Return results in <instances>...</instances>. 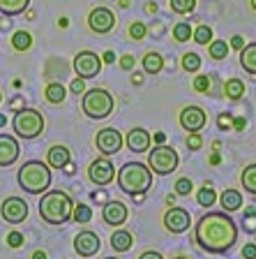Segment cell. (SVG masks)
I'll list each match as a JSON object with an SVG mask.
<instances>
[{"label":"cell","instance_id":"1","mask_svg":"<svg viewBox=\"0 0 256 259\" xmlns=\"http://www.w3.org/2000/svg\"><path fill=\"white\" fill-rule=\"evenodd\" d=\"M194 238L198 248L210 254H224L238 241V227L226 210H210L198 218L194 227Z\"/></svg>","mask_w":256,"mask_h":259},{"label":"cell","instance_id":"2","mask_svg":"<svg viewBox=\"0 0 256 259\" xmlns=\"http://www.w3.org/2000/svg\"><path fill=\"white\" fill-rule=\"evenodd\" d=\"M74 201L63 190H46L39 199V218L46 225H65L72 218Z\"/></svg>","mask_w":256,"mask_h":259},{"label":"cell","instance_id":"3","mask_svg":"<svg viewBox=\"0 0 256 259\" xmlns=\"http://www.w3.org/2000/svg\"><path fill=\"white\" fill-rule=\"evenodd\" d=\"M19 188L28 194H44L51 185V167L44 164L42 160H30L23 162V167L19 169Z\"/></svg>","mask_w":256,"mask_h":259},{"label":"cell","instance_id":"4","mask_svg":"<svg viewBox=\"0 0 256 259\" xmlns=\"http://www.w3.org/2000/svg\"><path fill=\"white\" fill-rule=\"evenodd\" d=\"M152 185V171L143 162H127L118 171V188L127 194H143Z\"/></svg>","mask_w":256,"mask_h":259},{"label":"cell","instance_id":"5","mask_svg":"<svg viewBox=\"0 0 256 259\" xmlns=\"http://www.w3.org/2000/svg\"><path fill=\"white\" fill-rule=\"evenodd\" d=\"M81 109H83V113L88 118L101 120L113 113V109H116V97H113L107 88H90V91L83 93Z\"/></svg>","mask_w":256,"mask_h":259},{"label":"cell","instance_id":"6","mask_svg":"<svg viewBox=\"0 0 256 259\" xmlns=\"http://www.w3.org/2000/svg\"><path fill=\"white\" fill-rule=\"evenodd\" d=\"M16 137L21 139H37L44 132V116L37 109H19L12 120Z\"/></svg>","mask_w":256,"mask_h":259},{"label":"cell","instance_id":"7","mask_svg":"<svg viewBox=\"0 0 256 259\" xmlns=\"http://www.w3.org/2000/svg\"><path fill=\"white\" fill-rule=\"evenodd\" d=\"M178 162H180V157H178L176 148H171V146L166 144H160L157 148H152V151L148 153V167L152 174H157V176H169V174H173L178 169Z\"/></svg>","mask_w":256,"mask_h":259},{"label":"cell","instance_id":"8","mask_svg":"<svg viewBox=\"0 0 256 259\" xmlns=\"http://www.w3.org/2000/svg\"><path fill=\"white\" fill-rule=\"evenodd\" d=\"M95 146L101 155H116L120 148H123V135L118 132L116 127H104L97 132L95 137Z\"/></svg>","mask_w":256,"mask_h":259},{"label":"cell","instance_id":"9","mask_svg":"<svg viewBox=\"0 0 256 259\" xmlns=\"http://www.w3.org/2000/svg\"><path fill=\"white\" fill-rule=\"evenodd\" d=\"M74 72L81 79H92L101 72V58L95 51H81L74 58Z\"/></svg>","mask_w":256,"mask_h":259},{"label":"cell","instance_id":"10","mask_svg":"<svg viewBox=\"0 0 256 259\" xmlns=\"http://www.w3.org/2000/svg\"><path fill=\"white\" fill-rule=\"evenodd\" d=\"M0 215H3L5 222H10V225H21L28 218V204L21 197H7L0 204Z\"/></svg>","mask_w":256,"mask_h":259},{"label":"cell","instance_id":"11","mask_svg":"<svg viewBox=\"0 0 256 259\" xmlns=\"http://www.w3.org/2000/svg\"><path fill=\"white\" fill-rule=\"evenodd\" d=\"M88 26L97 35H107V32H111L116 28V14L109 7H95L88 14Z\"/></svg>","mask_w":256,"mask_h":259},{"label":"cell","instance_id":"12","mask_svg":"<svg viewBox=\"0 0 256 259\" xmlns=\"http://www.w3.org/2000/svg\"><path fill=\"white\" fill-rule=\"evenodd\" d=\"M189 225H192V215H189V210L180 208V206H171V208L164 213L166 232L182 234V232H187V229H189Z\"/></svg>","mask_w":256,"mask_h":259},{"label":"cell","instance_id":"13","mask_svg":"<svg viewBox=\"0 0 256 259\" xmlns=\"http://www.w3.org/2000/svg\"><path fill=\"white\" fill-rule=\"evenodd\" d=\"M206 123H208V116L196 104H189V107H185L180 111V125L187 132H201L206 127Z\"/></svg>","mask_w":256,"mask_h":259},{"label":"cell","instance_id":"14","mask_svg":"<svg viewBox=\"0 0 256 259\" xmlns=\"http://www.w3.org/2000/svg\"><path fill=\"white\" fill-rule=\"evenodd\" d=\"M88 178H90L95 185H109L116 178V167L111 164V160L107 157H99L88 167Z\"/></svg>","mask_w":256,"mask_h":259},{"label":"cell","instance_id":"15","mask_svg":"<svg viewBox=\"0 0 256 259\" xmlns=\"http://www.w3.org/2000/svg\"><path fill=\"white\" fill-rule=\"evenodd\" d=\"M127 215H129V210L127 206L123 204V201H118V199H111L104 204V210H101V220L107 222V225L111 227H120L127 222Z\"/></svg>","mask_w":256,"mask_h":259},{"label":"cell","instance_id":"16","mask_svg":"<svg viewBox=\"0 0 256 259\" xmlns=\"http://www.w3.org/2000/svg\"><path fill=\"white\" fill-rule=\"evenodd\" d=\"M101 248V241L99 236H97L95 232H81L76 234L74 238V250L81 254V257H92V254H97Z\"/></svg>","mask_w":256,"mask_h":259},{"label":"cell","instance_id":"17","mask_svg":"<svg viewBox=\"0 0 256 259\" xmlns=\"http://www.w3.org/2000/svg\"><path fill=\"white\" fill-rule=\"evenodd\" d=\"M19 141L10 135H0V167H10L19 160Z\"/></svg>","mask_w":256,"mask_h":259},{"label":"cell","instance_id":"18","mask_svg":"<svg viewBox=\"0 0 256 259\" xmlns=\"http://www.w3.org/2000/svg\"><path fill=\"white\" fill-rule=\"evenodd\" d=\"M150 141H152V137H150L148 130L134 127V130H129V135H127V148L132 153H145L150 148Z\"/></svg>","mask_w":256,"mask_h":259},{"label":"cell","instance_id":"19","mask_svg":"<svg viewBox=\"0 0 256 259\" xmlns=\"http://www.w3.org/2000/svg\"><path fill=\"white\" fill-rule=\"evenodd\" d=\"M72 162V153L67 146H51L46 155V164L54 169H65V164Z\"/></svg>","mask_w":256,"mask_h":259},{"label":"cell","instance_id":"20","mask_svg":"<svg viewBox=\"0 0 256 259\" xmlns=\"http://www.w3.org/2000/svg\"><path fill=\"white\" fill-rule=\"evenodd\" d=\"M240 65L247 74H256V42L240 49Z\"/></svg>","mask_w":256,"mask_h":259},{"label":"cell","instance_id":"21","mask_svg":"<svg viewBox=\"0 0 256 259\" xmlns=\"http://www.w3.org/2000/svg\"><path fill=\"white\" fill-rule=\"evenodd\" d=\"M132 245H134V236L129 232H125V229H118V232H113L111 248L116 250V252H127Z\"/></svg>","mask_w":256,"mask_h":259},{"label":"cell","instance_id":"22","mask_svg":"<svg viewBox=\"0 0 256 259\" xmlns=\"http://www.w3.org/2000/svg\"><path fill=\"white\" fill-rule=\"evenodd\" d=\"M30 0H0V14L5 16H19L28 10Z\"/></svg>","mask_w":256,"mask_h":259},{"label":"cell","instance_id":"23","mask_svg":"<svg viewBox=\"0 0 256 259\" xmlns=\"http://www.w3.org/2000/svg\"><path fill=\"white\" fill-rule=\"evenodd\" d=\"M219 201H222V208H224L226 213H233V210H238L242 206V194L238 192V190H224L222 197H219Z\"/></svg>","mask_w":256,"mask_h":259},{"label":"cell","instance_id":"24","mask_svg":"<svg viewBox=\"0 0 256 259\" xmlns=\"http://www.w3.org/2000/svg\"><path fill=\"white\" fill-rule=\"evenodd\" d=\"M162 70H164V58L155 51H148L143 56V72L145 74H160Z\"/></svg>","mask_w":256,"mask_h":259},{"label":"cell","instance_id":"25","mask_svg":"<svg viewBox=\"0 0 256 259\" xmlns=\"http://www.w3.org/2000/svg\"><path fill=\"white\" fill-rule=\"evenodd\" d=\"M44 97H46V102H51V104H63L65 97H67V91H65L63 83H48L46 91H44Z\"/></svg>","mask_w":256,"mask_h":259},{"label":"cell","instance_id":"26","mask_svg":"<svg viewBox=\"0 0 256 259\" xmlns=\"http://www.w3.org/2000/svg\"><path fill=\"white\" fill-rule=\"evenodd\" d=\"M12 47H14V51H28L32 47V35L28 30H16L12 35Z\"/></svg>","mask_w":256,"mask_h":259},{"label":"cell","instance_id":"27","mask_svg":"<svg viewBox=\"0 0 256 259\" xmlns=\"http://www.w3.org/2000/svg\"><path fill=\"white\" fill-rule=\"evenodd\" d=\"M240 183L249 194H256V164H249V167L242 169Z\"/></svg>","mask_w":256,"mask_h":259},{"label":"cell","instance_id":"28","mask_svg":"<svg viewBox=\"0 0 256 259\" xmlns=\"http://www.w3.org/2000/svg\"><path fill=\"white\" fill-rule=\"evenodd\" d=\"M229 44H226V39H213V42L208 44V54L210 58L215 60H224L226 56H229Z\"/></svg>","mask_w":256,"mask_h":259},{"label":"cell","instance_id":"29","mask_svg":"<svg viewBox=\"0 0 256 259\" xmlns=\"http://www.w3.org/2000/svg\"><path fill=\"white\" fill-rule=\"evenodd\" d=\"M224 95L229 97V100H240V97L245 95V83H242L240 79H229L224 83Z\"/></svg>","mask_w":256,"mask_h":259},{"label":"cell","instance_id":"30","mask_svg":"<svg viewBox=\"0 0 256 259\" xmlns=\"http://www.w3.org/2000/svg\"><path fill=\"white\" fill-rule=\"evenodd\" d=\"M196 201H198V206H203V208H210V206L217 201V192L213 190V185H203V188L196 192Z\"/></svg>","mask_w":256,"mask_h":259},{"label":"cell","instance_id":"31","mask_svg":"<svg viewBox=\"0 0 256 259\" xmlns=\"http://www.w3.org/2000/svg\"><path fill=\"white\" fill-rule=\"evenodd\" d=\"M182 70L189 72V74L198 72L201 70V56L194 54V51H187V54L182 56Z\"/></svg>","mask_w":256,"mask_h":259},{"label":"cell","instance_id":"32","mask_svg":"<svg viewBox=\"0 0 256 259\" xmlns=\"http://www.w3.org/2000/svg\"><path fill=\"white\" fill-rule=\"evenodd\" d=\"M72 218H74V222L85 225V222H90V218H92V208L88 204H74V208H72Z\"/></svg>","mask_w":256,"mask_h":259},{"label":"cell","instance_id":"33","mask_svg":"<svg viewBox=\"0 0 256 259\" xmlns=\"http://www.w3.org/2000/svg\"><path fill=\"white\" fill-rule=\"evenodd\" d=\"M169 5L176 14H189L196 7V0H169Z\"/></svg>","mask_w":256,"mask_h":259},{"label":"cell","instance_id":"34","mask_svg":"<svg viewBox=\"0 0 256 259\" xmlns=\"http://www.w3.org/2000/svg\"><path fill=\"white\" fill-rule=\"evenodd\" d=\"M192 39L196 44H210L213 42V30H210V26H198L196 30H192Z\"/></svg>","mask_w":256,"mask_h":259},{"label":"cell","instance_id":"35","mask_svg":"<svg viewBox=\"0 0 256 259\" xmlns=\"http://www.w3.org/2000/svg\"><path fill=\"white\" fill-rule=\"evenodd\" d=\"M173 37H176V42H187V39H192V26H189L187 21L176 23V28H173Z\"/></svg>","mask_w":256,"mask_h":259},{"label":"cell","instance_id":"36","mask_svg":"<svg viewBox=\"0 0 256 259\" xmlns=\"http://www.w3.org/2000/svg\"><path fill=\"white\" fill-rule=\"evenodd\" d=\"M192 188H194V183L189 181V178H178L176 181V194L178 197H189Z\"/></svg>","mask_w":256,"mask_h":259},{"label":"cell","instance_id":"37","mask_svg":"<svg viewBox=\"0 0 256 259\" xmlns=\"http://www.w3.org/2000/svg\"><path fill=\"white\" fill-rule=\"evenodd\" d=\"M145 32H148V28H145V23H132L129 26V37L132 39H143L145 37Z\"/></svg>","mask_w":256,"mask_h":259},{"label":"cell","instance_id":"38","mask_svg":"<svg viewBox=\"0 0 256 259\" xmlns=\"http://www.w3.org/2000/svg\"><path fill=\"white\" fill-rule=\"evenodd\" d=\"M194 91H198V93H208V91H210V76L198 74L196 79H194Z\"/></svg>","mask_w":256,"mask_h":259},{"label":"cell","instance_id":"39","mask_svg":"<svg viewBox=\"0 0 256 259\" xmlns=\"http://www.w3.org/2000/svg\"><path fill=\"white\" fill-rule=\"evenodd\" d=\"M201 146H203V139L198 132H189V137H187V148L189 151H201Z\"/></svg>","mask_w":256,"mask_h":259},{"label":"cell","instance_id":"40","mask_svg":"<svg viewBox=\"0 0 256 259\" xmlns=\"http://www.w3.org/2000/svg\"><path fill=\"white\" fill-rule=\"evenodd\" d=\"M7 245H10V248H21V245H23V234L10 232V234H7Z\"/></svg>","mask_w":256,"mask_h":259},{"label":"cell","instance_id":"41","mask_svg":"<svg viewBox=\"0 0 256 259\" xmlns=\"http://www.w3.org/2000/svg\"><path fill=\"white\" fill-rule=\"evenodd\" d=\"M134 56H129V54H125V56H120V67H123L125 72H132L134 70Z\"/></svg>","mask_w":256,"mask_h":259},{"label":"cell","instance_id":"42","mask_svg":"<svg viewBox=\"0 0 256 259\" xmlns=\"http://www.w3.org/2000/svg\"><path fill=\"white\" fill-rule=\"evenodd\" d=\"M72 93H74V95H81V93H85V83H83V79H74L72 81Z\"/></svg>","mask_w":256,"mask_h":259},{"label":"cell","instance_id":"43","mask_svg":"<svg viewBox=\"0 0 256 259\" xmlns=\"http://www.w3.org/2000/svg\"><path fill=\"white\" fill-rule=\"evenodd\" d=\"M242 257L245 259H256V245L254 243H247L245 250H242Z\"/></svg>","mask_w":256,"mask_h":259},{"label":"cell","instance_id":"44","mask_svg":"<svg viewBox=\"0 0 256 259\" xmlns=\"http://www.w3.org/2000/svg\"><path fill=\"white\" fill-rule=\"evenodd\" d=\"M229 47H233V49H238V51H240L242 47H245V39L240 37V35H233V39H231V44Z\"/></svg>","mask_w":256,"mask_h":259},{"label":"cell","instance_id":"45","mask_svg":"<svg viewBox=\"0 0 256 259\" xmlns=\"http://www.w3.org/2000/svg\"><path fill=\"white\" fill-rule=\"evenodd\" d=\"M139 259H164V257H162L160 252H155V250H145V252L141 254Z\"/></svg>","mask_w":256,"mask_h":259},{"label":"cell","instance_id":"46","mask_svg":"<svg viewBox=\"0 0 256 259\" xmlns=\"http://www.w3.org/2000/svg\"><path fill=\"white\" fill-rule=\"evenodd\" d=\"M113 60H116V54H113V51H107V54H104V63H113Z\"/></svg>","mask_w":256,"mask_h":259},{"label":"cell","instance_id":"47","mask_svg":"<svg viewBox=\"0 0 256 259\" xmlns=\"http://www.w3.org/2000/svg\"><path fill=\"white\" fill-rule=\"evenodd\" d=\"M32 259H46V252H42V250H37V252H32Z\"/></svg>","mask_w":256,"mask_h":259},{"label":"cell","instance_id":"48","mask_svg":"<svg viewBox=\"0 0 256 259\" xmlns=\"http://www.w3.org/2000/svg\"><path fill=\"white\" fill-rule=\"evenodd\" d=\"M242 127H245V120H242V118H235V130H242Z\"/></svg>","mask_w":256,"mask_h":259},{"label":"cell","instance_id":"49","mask_svg":"<svg viewBox=\"0 0 256 259\" xmlns=\"http://www.w3.org/2000/svg\"><path fill=\"white\" fill-rule=\"evenodd\" d=\"M155 141H157V144H164V132H157V135H155Z\"/></svg>","mask_w":256,"mask_h":259},{"label":"cell","instance_id":"50","mask_svg":"<svg viewBox=\"0 0 256 259\" xmlns=\"http://www.w3.org/2000/svg\"><path fill=\"white\" fill-rule=\"evenodd\" d=\"M7 120H5V116H3V113H0V127H3V125H5Z\"/></svg>","mask_w":256,"mask_h":259},{"label":"cell","instance_id":"51","mask_svg":"<svg viewBox=\"0 0 256 259\" xmlns=\"http://www.w3.org/2000/svg\"><path fill=\"white\" fill-rule=\"evenodd\" d=\"M249 3H251V10L256 12V0H249Z\"/></svg>","mask_w":256,"mask_h":259},{"label":"cell","instance_id":"52","mask_svg":"<svg viewBox=\"0 0 256 259\" xmlns=\"http://www.w3.org/2000/svg\"><path fill=\"white\" fill-rule=\"evenodd\" d=\"M173 259H189V257H182V254H180V257H173Z\"/></svg>","mask_w":256,"mask_h":259},{"label":"cell","instance_id":"53","mask_svg":"<svg viewBox=\"0 0 256 259\" xmlns=\"http://www.w3.org/2000/svg\"><path fill=\"white\" fill-rule=\"evenodd\" d=\"M0 102H3V93H0Z\"/></svg>","mask_w":256,"mask_h":259},{"label":"cell","instance_id":"54","mask_svg":"<svg viewBox=\"0 0 256 259\" xmlns=\"http://www.w3.org/2000/svg\"><path fill=\"white\" fill-rule=\"evenodd\" d=\"M107 259H116V257H107Z\"/></svg>","mask_w":256,"mask_h":259}]
</instances>
